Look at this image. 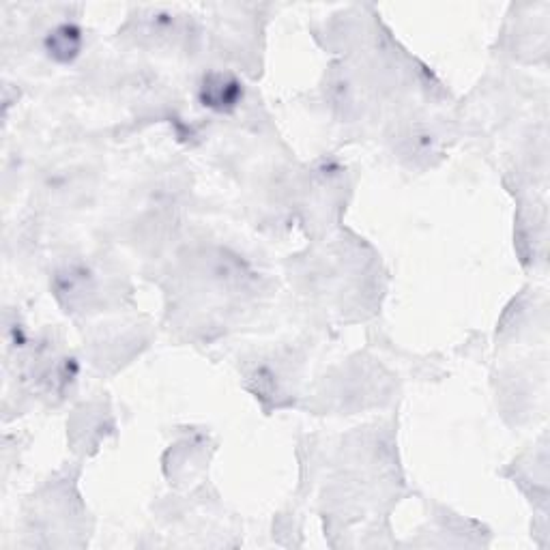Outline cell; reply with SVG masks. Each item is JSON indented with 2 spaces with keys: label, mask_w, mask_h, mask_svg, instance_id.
<instances>
[{
  "label": "cell",
  "mask_w": 550,
  "mask_h": 550,
  "mask_svg": "<svg viewBox=\"0 0 550 550\" xmlns=\"http://www.w3.org/2000/svg\"><path fill=\"white\" fill-rule=\"evenodd\" d=\"M202 106L213 112H233L243 99V84L233 74L213 71L200 82Z\"/></svg>",
  "instance_id": "obj_1"
},
{
  "label": "cell",
  "mask_w": 550,
  "mask_h": 550,
  "mask_svg": "<svg viewBox=\"0 0 550 550\" xmlns=\"http://www.w3.org/2000/svg\"><path fill=\"white\" fill-rule=\"evenodd\" d=\"M80 46H82V33H80V28L74 24L56 26L46 39L48 54L52 56V59L61 61V63L76 59L80 52Z\"/></svg>",
  "instance_id": "obj_2"
}]
</instances>
